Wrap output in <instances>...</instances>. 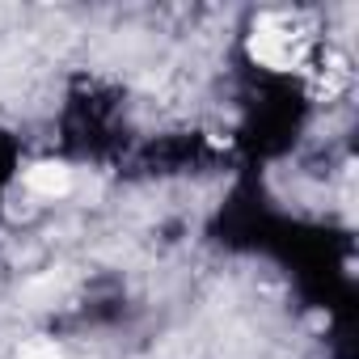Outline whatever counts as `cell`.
<instances>
[{"mask_svg":"<svg viewBox=\"0 0 359 359\" xmlns=\"http://www.w3.org/2000/svg\"><path fill=\"white\" fill-rule=\"evenodd\" d=\"M250 51H254L258 64L279 68V72H292V68H300L304 55H309V34H304V26H300L296 18L271 13V18L258 22V30H254V39H250Z\"/></svg>","mask_w":359,"mask_h":359,"instance_id":"1","label":"cell"},{"mask_svg":"<svg viewBox=\"0 0 359 359\" xmlns=\"http://www.w3.org/2000/svg\"><path fill=\"white\" fill-rule=\"evenodd\" d=\"M22 182H26V191L39 195V199H64V195L72 191V169H68L64 161H39V165L26 169Z\"/></svg>","mask_w":359,"mask_h":359,"instance_id":"2","label":"cell"},{"mask_svg":"<svg viewBox=\"0 0 359 359\" xmlns=\"http://www.w3.org/2000/svg\"><path fill=\"white\" fill-rule=\"evenodd\" d=\"M18 359H64V355H60V346H55V342H30Z\"/></svg>","mask_w":359,"mask_h":359,"instance_id":"3","label":"cell"}]
</instances>
